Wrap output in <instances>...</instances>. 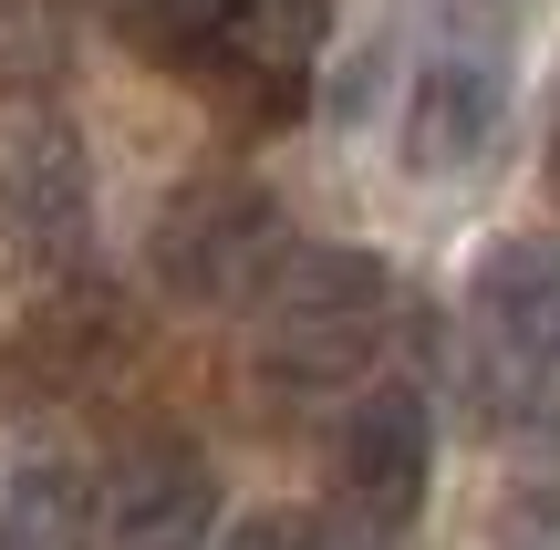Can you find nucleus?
Here are the masks:
<instances>
[{"mask_svg":"<svg viewBox=\"0 0 560 550\" xmlns=\"http://www.w3.org/2000/svg\"><path fill=\"white\" fill-rule=\"evenodd\" d=\"M115 32L145 62L187 73L249 136L312 104V62L332 42V0H115Z\"/></svg>","mask_w":560,"mask_h":550,"instance_id":"1","label":"nucleus"},{"mask_svg":"<svg viewBox=\"0 0 560 550\" xmlns=\"http://www.w3.org/2000/svg\"><path fill=\"white\" fill-rule=\"evenodd\" d=\"M384 323H395V281H384L374 249H291L270 270L260 312H249V364L280 406H312V395L353 385L374 364Z\"/></svg>","mask_w":560,"mask_h":550,"instance_id":"2","label":"nucleus"},{"mask_svg":"<svg viewBox=\"0 0 560 550\" xmlns=\"http://www.w3.org/2000/svg\"><path fill=\"white\" fill-rule=\"evenodd\" d=\"M145 260H156V291L177 312H240V302H260L270 270L291 260V229H280V198H270V187L198 177V187H177V198L156 208Z\"/></svg>","mask_w":560,"mask_h":550,"instance_id":"3","label":"nucleus"},{"mask_svg":"<svg viewBox=\"0 0 560 550\" xmlns=\"http://www.w3.org/2000/svg\"><path fill=\"white\" fill-rule=\"evenodd\" d=\"M0 239L42 270L83 260L94 239V156L73 104L42 83H0Z\"/></svg>","mask_w":560,"mask_h":550,"instance_id":"4","label":"nucleus"},{"mask_svg":"<svg viewBox=\"0 0 560 550\" xmlns=\"http://www.w3.org/2000/svg\"><path fill=\"white\" fill-rule=\"evenodd\" d=\"M467 353L499 406H560V249L499 239L467 270Z\"/></svg>","mask_w":560,"mask_h":550,"instance_id":"5","label":"nucleus"},{"mask_svg":"<svg viewBox=\"0 0 560 550\" xmlns=\"http://www.w3.org/2000/svg\"><path fill=\"white\" fill-rule=\"evenodd\" d=\"M509 136V52L499 42H436V52L405 73V115H395V156L405 177L457 187L499 156Z\"/></svg>","mask_w":560,"mask_h":550,"instance_id":"6","label":"nucleus"},{"mask_svg":"<svg viewBox=\"0 0 560 550\" xmlns=\"http://www.w3.org/2000/svg\"><path fill=\"white\" fill-rule=\"evenodd\" d=\"M425 478H436V406H425V385H363L353 406H342V436H332V489L342 510L363 519V530H405V519L425 510Z\"/></svg>","mask_w":560,"mask_h":550,"instance_id":"7","label":"nucleus"},{"mask_svg":"<svg viewBox=\"0 0 560 550\" xmlns=\"http://www.w3.org/2000/svg\"><path fill=\"white\" fill-rule=\"evenodd\" d=\"M208 519H219V489H208L198 447H136L104 489V530L115 550H208Z\"/></svg>","mask_w":560,"mask_h":550,"instance_id":"8","label":"nucleus"},{"mask_svg":"<svg viewBox=\"0 0 560 550\" xmlns=\"http://www.w3.org/2000/svg\"><path fill=\"white\" fill-rule=\"evenodd\" d=\"M94 478L62 468V457H32V468L0 478V550H83L94 530Z\"/></svg>","mask_w":560,"mask_h":550,"instance_id":"9","label":"nucleus"},{"mask_svg":"<svg viewBox=\"0 0 560 550\" xmlns=\"http://www.w3.org/2000/svg\"><path fill=\"white\" fill-rule=\"evenodd\" d=\"M219 550H332V530H312V519H291V510H260V519H240Z\"/></svg>","mask_w":560,"mask_h":550,"instance_id":"10","label":"nucleus"},{"mask_svg":"<svg viewBox=\"0 0 560 550\" xmlns=\"http://www.w3.org/2000/svg\"><path fill=\"white\" fill-rule=\"evenodd\" d=\"M425 11H436L446 42H488V32L509 21V0H425Z\"/></svg>","mask_w":560,"mask_h":550,"instance_id":"11","label":"nucleus"},{"mask_svg":"<svg viewBox=\"0 0 560 550\" xmlns=\"http://www.w3.org/2000/svg\"><path fill=\"white\" fill-rule=\"evenodd\" d=\"M499 550H560V510H520L499 530Z\"/></svg>","mask_w":560,"mask_h":550,"instance_id":"12","label":"nucleus"},{"mask_svg":"<svg viewBox=\"0 0 560 550\" xmlns=\"http://www.w3.org/2000/svg\"><path fill=\"white\" fill-rule=\"evenodd\" d=\"M540 177H550V198H560V104H550V156H540Z\"/></svg>","mask_w":560,"mask_h":550,"instance_id":"13","label":"nucleus"}]
</instances>
